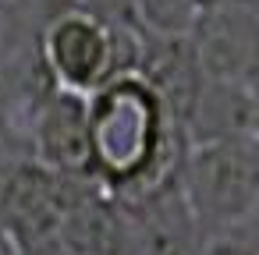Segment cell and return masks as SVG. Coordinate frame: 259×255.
<instances>
[{"label": "cell", "mask_w": 259, "mask_h": 255, "mask_svg": "<svg viewBox=\"0 0 259 255\" xmlns=\"http://www.w3.org/2000/svg\"><path fill=\"white\" fill-rule=\"evenodd\" d=\"M0 255H18V244H15L4 230H0Z\"/></svg>", "instance_id": "cell-9"}, {"label": "cell", "mask_w": 259, "mask_h": 255, "mask_svg": "<svg viewBox=\"0 0 259 255\" xmlns=\"http://www.w3.org/2000/svg\"><path fill=\"white\" fill-rule=\"evenodd\" d=\"M185 43L202 78L255 85L259 71L255 4H202L195 11Z\"/></svg>", "instance_id": "cell-4"}, {"label": "cell", "mask_w": 259, "mask_h": 255, "mask_svg": "<svg viewBox=\"0 0 259 255\" xmlns=\"http://www.w3.org/2000/svg\"><path fill=\"white\" fill-rule=\"evenodd\" d=\"M29 160L68 177H89V131H85V96L47 89L22 124ZM93 181V177H89Z\"/></svg>", "instance_id": "cell-5"}, {"label": "cell", "mask_w": 259, "mask_h": 255, "mask_svg": "<svg viewBox=\"0 0 259 255\" xmlns=\"http://www.w3.org/2000/svg\"><path fill=\"white\" fill-rule=\"evenodd\" d=\"M259 135V99L255 85L213 82L202 78L188 110L181 114L185 145L199 142H227V138H255Z\"/></svg>", "instance_id": "cell-6"}, {"label": "cell", "mask_w": 259, "mask_h": 255, "mask_svg": "<svg viewBox=\"0 0 259 255\" xmlns=\"http://www.w3.org/2000/svg\"><path fill=\"white\" fill-rule=\"evenodd\" d=\"M174 181L202 237L252 227L259 206V142L227 138L185 145Z\"/></svg>", "instance_id": "cell-3"}, {"label": "cell", "mask_w": 259, "mask_h": 255, "mask_svg": "<svg viewBox=\"0 0 259 255\" xmlns=\"http://www.w3.org/2000/svg\"><path fill=\"white\" fill-rule=\"evenodd\" d=\"M89 177L117 202L167 184L185 152L181 124L139 71H121L85 96Z\"/></svg>", "instance_id": "cell-1"}, {"label": "cell", "mask_w": 259, "mask_h": 255, "mask_svg": "<svg viewBox=\"0 0 259 255\" xmlns=\"http://www.w3.org/2000/svg\"><path fill=\"white\" fill-rule=\"evenodd\" d=\"M8 4H15V0H0V11H4V8H8Z\"/></svg>", "instance_id": "cell-11"}, {"label": "cell", "mask_w": 259, "mask_h": 255, "mask_svg": "<svg viewBox=\"0 0 259 255\" xmlns=\"http://www.w3.org/2000/svg\"><path fill=\"white\" fill-rule=\"evenodd\" d=\"M195 11H199L195 0H132L135 25L146 36L160 39H185L195 22Z\"/></svg>", "instance_id": "cell-7"}, {"label": "cell", "mask_w": 259, "mask_h": 255, "mask_svg": "<svg viewBox=\"0 0 259 255\" xmlns=\"http://www.w3.org/2000/svg\"><path fill=\"white\" fill-rule=\"evenodd\" d=\"M195 4H255V0H195Z\"/></svg>", "instance_id": "cell-10"}, {"label": "cell", "mask_w": 259, "mask_h": 255, "mask_svg": "<svg viewBox=\"0 0 259 255\" xmlns=\"http://www.w3.org/2000/svg\"><path fill=\"white\" fill-rule=\"evenodd\" d=\"M146 32L107 25L96 15L64 4L36 29V57L54 89L93 96L121 71H135Z\"/></svg>", "instance_id": "cell-2"}, {"label": "cell", "mask_w": 259, "mask_h": 255, "mask_svg": "<svg viewBox=\"0 0 259 255\" xmlns=\"http://www.w3.org/2000/svg\"><path fill=\"white\" fill-rule=\"evenodd\" d=\"M255 223L252 227H234V230H217L199 241V255H259L255 251Z\"/></svg>", "instance_id": "cell-8"}]
</instances>
